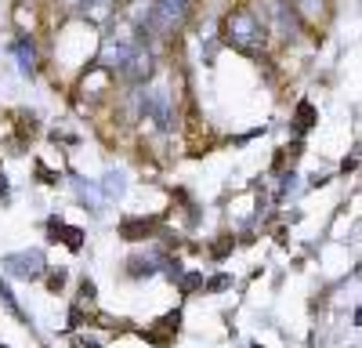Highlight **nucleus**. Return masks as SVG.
<instances>
[{"mask_svg":"<svg viewBox=\"0 0 362 348\" xmlns=\"http://www.w3.org/2000/svg\"><path fill=\"white\" fill-rule=\"evenodd\" d=\"M225 40L235 47V51H243V54H254L261 44H264V29L257 25V18L250 11H232L225 18Z\"/></svg>","mask_w":362,"mask_h":348,"instance_id":"1","label":"nucleus"},{"mask_svg":"<svg viewBox=\"0 0 362 348\" xmlns=\"http://www.w3.org/2000/svg\"><path fill=\"white\" fill-rule=\"evenodd\" d=\"M4 269L18 279H37L44 276V254L40 250H22V254H8L4 257Z\"/></svg>","mask_w":362,"mask_h":348,"instance_id":"2","label":"nucleus"},{"mask_svg":"<svg viewBox=\"0 0 362 348\" xmlns=\"http://www.w3.org/2000/svg\"><path fill=\"white\" fill-rule=\"evenodd\" d=\"M47 240H51V243H66L73 254H80V250H83V228L66 225L62 218H51V221H47Z\"/></svg>","mask_w":362,"mask_h":348,"instance_id":"3","label":"nucleus"},{"mask_svg":"<svg viewBox=\"0 0 362 348\" xmlns=\"http://www.w3.org/2000/svg\"><path fill=\"white\" fill-rule=\"evenodd\" d=\"M153 228H156V218H124L119 221V236L134 243V240L153 236Z\"/></svg>","mask_w":362,"mask_h":348,"instance_id":"4","label":"nucleus"},{"mask_svg":"<svg viewBox=\"0 0 362 348\" xmlns=\"http://www.w3.org/2000/svg\"><path fill=\"white\" fill-rule=\"evenodd\" d=\"M124 69H127V76H131L134 83H141L148 73H153V58H148V51H138V47H134V54L127 58Z\"/></svg>","mask_w":362,"mask_h":348,"instance_id":"5","label":"nucleus"},{"mask_svg":"<svg viewBox=\"0 0 362 348\" xmlns=\"http://www.w3.org/2000/svg\"><path fill=\"white\" fill-rule=\"evenodd\" d=\"M315 124V105L308 98H300L297 102V112H293V134H308Z\"/></svg>","mask_w":362,"mask_h":348,"instance_id":"6","label":"nucleus"},{"mask_svg":"<svg viewBox=\"0 0 362 348\" xmlns=\"http://www.w3.org/2000/svg\"><path fill=\"white\" fill-rule=\"evenodd\" d=\"M131 54H134L131 44H109V47H105V62H109V66H127Z\"/></svg>","mask_w":362,"mask_h":348,"instance_id":"7","label":"nucleus"},{"mask_svg":"<svg viewBox=\"0 0 362 348\" xmlns=\"http://www.w3.org/2000/svg\"><path fill=\"white\" fill-rule=\"evenodd\" d=\"M156 272V257H131L127 261V276H153Z\"/></svg>","mask_w":362,"mask_h":348,"instance_id":"8","label":"nucleus"},{"mask_svg":"<svg viewBox=\"0 0 362 348\" xmlns=\"http://www.w3.org/2000/svg\"><path fill=\"white\" fill-rule=\"evenodd\" d=\"M124 192V174H105V196H119Z\"/></svg>","mask_w":362,"mask_h":348,"instance_id":"9","label":"nucleus"},{"mask_svg":"<svg viewBox=\"0 0 362 348\" xmlns=\"http://www.w3.org/2000/svg\"><path fill=\"white\" fill-rule=\"evenodd\" d=\"M62 283H66V272H47V290H51V294H58Z\"/></svg>","mask_w":362,"mask_h":348,"instance_id":"10","label":"nucleus"},{"mask_svg":"<svg viewBox=\"0 0 362 348\" xmlns=\"http://www.w3.org/2000/svg\"><path fill=\"white\" fill-rule=\"evenodd\" d=\"M225 286H232V276H214V279L206 283V290H210V294H218V290H225Z\"/></svg>","mask_w":362,"mask_h":348,"instance_id":"11","label":"nucleus"},{"mask_svg":"<svg viewBox=\"0 0 362 348\" xmlns=\"http://www.w3.org/2000/svg\"><path fill=\"white\" fill-rule=\"evenodd\" d=\"M37 174H40V182H44V185H58V174H54V170H47L40 160H37Z\"/></svg>","mask_w":362,"mask_h":348,"instance_id":"12","label":"nucleus"},{"mask_svg":"<svg viewBox=\"0 0 362 348\" xmlns=\"http://www.w3.org/2000/svg\"><path fill=\"white\" fill-rule=\"evenodd\" d=\"M199 283H203V276H199V272H189L185 279H181V290H196Z\"/></svg>","mask_w":362,"mask_h":348,"instance_id":"13","label":"nucleus"},{"mask_svg":"<svg viewBox=\"0 0 362 348\" xmlns=\"http://www.w3.org/2000/svg\"><path fill=\"white\" fill-rule=\"evenodd\" d=\"M80 294H83L87 301H95V283H90V279H83V283H80Z\"/></svg>","mask_w":362,"mask_h":348,"instance_id":"14","label":"nucleus"},{"mask_svg":"<svg viewBox=\"0 0 362 348\" xmlns=\"http://www.w3.org/2000/svg\"><path fill=\"white\" fill-rule=\"evenodd\" d=\"M8 192H11V189H8V174H4V167H0V203L8 199Z\"/></svg>","mask_w":362,"mask_h":348,"instance_id":"15","label":"nucleus"},{"mask_svg":"<svg viewBox=\"0 0 362 348\" xmlns=\"http://www.w3.org/2000/svg\"><path fill=\"white\" fill-rule=\"evenodd\" d=\"M228 247H232V236H228V240H221V243L214 247V257H225V250H228Z\"/></svg>","mask_w":362,"mask_h":348,"instance_id":"16","label":"nucleus"},{"mask_svg":"<svg viewBox=\"0 0 362 348\" xmlns=\"http://www.w3.org/2000/svg\"><path fill=\"white\" fill-rule=\"evenodd\" d=\"M80 348H98V344H95V341H87V344H80Z\"/></svg>","mask_w":362,"mask_h":348,"instance_id":"17","label":"nucleus"}]
</instances>
